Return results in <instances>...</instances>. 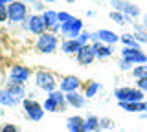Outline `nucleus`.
Segmentation results:
<instances>
[{"label":"nucleus","instance_id":"obj_1","mask_svg":"<svg viewBox=\"0 0 147 132\" xmlns=\"http://www.w3.org/2000/svg\"><path fill=\"white\" fill-rule=\"evenodd\" d=\"M114 97L118 103H144L145 94L136 86H119L114 90Z\"/></svg>","mask_w":147,"mask_h":132},{"label":"nucleus","instance_id":"obj_2","mask_svg":"<svg viewBox=\"0 0 147 132\" xmlns=\"http://www.w3.org/2000/svg\"><path fill=\"white\" fill-rule=\"evenodd\" d=\"M64 108H66V97H64V92H61V90L50 92V95L44 101V110L46 112H63Z\"/></svg>","mask_w":147,"mask_h":132},{"label":"nucleus","instance_id":"obj_3","mask_svg":"<svg viewBox=\"0 0 147 132\" xmlns=\"http://www.w3.org/2000/svg\"><path fill=\"white\" fill-rule=\"evenodd\" d=\"M110 6L114 7V11L118 13H123L125 17H129V19H138V17L142 15V9L136 6V4L129 2V0H110Z\"/></svg>","mask_w":147,"mask_h":132},{"label":"nucleus","instance_id":"obj_4","mask_svg":"<svg viewBox=\"0 0 147 132\" xmlns=\"http://www.w3.org/2000/svg\"><path fill=\"white\" fill-rule=\"evenodd\" d=\"M22 110H24V116L30 121H40L44 117V107L40 103H37L35 99H24L22 101Z\"/></svg>","mask_w":147,"mask_h":132},{"label":"nucleus","instance_id":"obj_5","mask_svg":"<svg viewBox=\"0 0 147 132\" xmlns=\"http://www.w3.org/2000/svg\"><path fill=\"white\" fill-rule=\"evenodd\" d=\"M57 37H55L53 33H50V31H44L42 35H39L37 37V42H35V48L37 52L40 53H53L55 50H57Z\"/></svg>","mask_w":147,"mask_h":132},{"label":"nucleus","instance_id":"obj_6","mask_svg":"<svg viewBox=\"0 0 147 132\" xmlns=\"http://www.w3.org/2000/svg\"><path fill=\"white\" fill-rule=\"evenodd\" d=\"M28 19V6L22 0L11 2L7 6V20L9 22H22Z\"/></svg>","mask_w":147,"mask_h":132},{"label":"nucleus","instance_id":"obj_7","mask_svg":"<svg viewBox=\"0 0 147 132\" xmlns=\"http://www.w3.org/2000/svg\"><path fill=\"white\" fill-rule=\"evenodd\" d=\"M35 84H37V88H40V90H44V92H53L55 90V86H57V81H55V77L50 74V72H46V70H39L35 74Z\"/></svg>","mask_w":147,"mask_h":132},{"label":"nucleus","instance_id":"obj_8","mask_svg":"<svg viewBox=\"0 0 147 132\" xmlns=\"http://www.w3.org/2000/svg\"><path fill=\"white\" fill-rule=\"evenodd\" d=\"M121 59L129 61L132 66H138V64H147V53L144 50H134V48H121Z\"/></svg>","mask_w":147,"mask_h":132},{"label":"nucleus","instance_id":"obj_9","mask_svg":"<svg viewBox=\"0 0 147 132\" xmlns=\"http://www.w3.org/2000/svg\"><path fill=\"white\" fill-rule=\"evenodd\" d=\"M59 31H61L63 37H66V39H77L81 35V31H83V20L77 19V17H74L70 22L61 24Z\"/></svg>","mask_w":147,"mask_h":132},{"label":"nucleus","instance_id":"obj_10","mask_svg":"<svg viewBox=\"0 0 147 132\" xmlns=\"http://www.w3.org/2000/svg\"><path fill=\"white\" fill-rule=\"evenodd\" d=\"M31 75V70L28 66H22V64H13L9 66V81H15V83H20L24 84Z\"/></svg>","mask_w":147,"mask_h":132},{"label":"nucleus","instance_id":"obj_11","mask_svg":"<svg viewBox=\"0 0 147 132\" xmlns=\"http://www.w3.org/2000/svg\"><path fill=\"white\" fill-rule=\"evenodd\" d=\"M81 88V79L76 75H66L61 79V83H59V90L64 94H70V92H79Z\"/></svg>","mask_w":147,"mask_h":132},{"label":"nucleus","instance_id":"obj_12","mask_svg":"<svg viewBox=\"0 0 147 132\" xmlns=\"http://www.w3.org/2000/svg\"><path fill=\"white\" fill-rule=\"evenodd\" d=\"M26 29H30L31 33H35V35H42L44 33V29H46V24H44V20H42V15H30L26 19Z\"/></svg>","mask_w":147,"mask_h":132},{"label":"nucleus","instance_id":"obj_13","mask_svg":"<svg viewBox=\"0 0 147 132\" xmlns=\"http://www.w3.org/2000/svg\"><path fill=\"white\" fill-rule=\"evenodd\" d=\"M94 61H96V52H94V48H92V42L85 44V46L79 50V53H77V62L83 64V66H90Z\"/></svg>","mask_w":147,"mask_h":132},{"label":"nucleus","instance_id":"obj_14","mask_svg":"<svg viewBox=\"0 0 147 132\" xmlns=\"http://www.w3.org/2000/svg\"><path fill=\"white\" fill-rule=\"evenodd\" d=\"M92 35H94V40H99V42H103V44H110V46H114L119 40L118 33H114L112 29H98Z\"/></svg>","mask_w":147,"mask_h":132},{"label":"nucleus","instance_id":"obj_15","mask_svg":"<svg viewBox=\"0 0 147 132\" xmlns=\"http://www.w3.org/2000/svg\"><path fill=\"white\" fill-rule=\"evenodd\" d=\"M92 48H94L96 52V59H110L114 55V46H110V44H103L99 42V40H92Z\"/></svg>","mask_w":147,"mask_h":132},{"label":"nucleus","instance_id":"obj_16","mask_svg":"<svg viewBox=\"0 0 147 132\" xmlns=\"http://www.w3.org/2000/svg\"><path fill=\"white\" fill-rule=\"evenodd\" d=\"M22 101H24V99L18 97L17 94H13L11 90H7V88H2V92H0V105H4V107L13 108V107H17V105H20Z\"/></svg>","mask_w":147,"mask_h":132},{"label":"nucleus","instance_id":"obj_17","mask_svg":"<svg viewBox=\"0 0 147 132\" xmlns=\"http://www.w3.org/2000/svg\"><path fill=\"white\" fill-rule=\"evenodd\" d=\"M66 129L68 132H88L85 125V117L81 116H70L66 119Z\"/></svg>","mask_w":147,"mask_h":132},{"label":"nucleus","instance_id":"obj_18","mask_svg":"<svg viewBox=\"0 0 147 132\" xmlns=\"http://www.w3.org/2000/svg\"><path fill=\"white\" fill-rule=\"evenodd\" d=\"M42 20L46 24V28L48 29H59L61 28V24H59V13L57 11H52V9H46L42 11Z\"/></svg>","mask_w":147,"mask_h":132},{"label":"nucleus","instance_id":"obj_19","mask_svg":"<svg viewBox=\"0 0 147 132\" xmlns=\"http://www.w3.org/2000/svg\"><path fill=\"white\" fill-rule=\"evenodd\" d=\"M66 97V105L68 107H74V108H83L86 105V97L85 94H79V92H70V94H64Z\"/></svg>","mask_w":147,"mask_h":132},{"label":"nucleus","instance_id":"obj_20","mask_svg":"<svg viewBox=\"0 0 147 132\" xmlns=\"http://www.w3.org/2000/svg\"><path fill=\"white\" fill-rule=\"evenodd\" d=\"M81 48H83V44L77 39H66V40H63V44H61V50L66 55H74V53L77 55Z\"/></svg>","mask_w":147,"mask_h":132},{"label":"nucleus","instance_id":"obj_21","mask_svg":"<svg viewBox=\"0 0 147 132\" xmlns=\"http://www.w3.org/2000/svg\"><path fill=\"white\" fill-rule=\"evenodd\" d=\"M119 108L131 114H144L145 112V101L144 103H118Z\"/></svg>","mask_w":147,"mask_h":132},{"label":"nucleus","instance_id":"obj_22","mask_svg":"<svg viewBox=\"0 0 147 132\" xmlns=\"http://www.w3.org/2000/svg\"><path fill=\"white\" fill-rule=\"evenodd\" d=\"M119 42H121L125 48L142 50V44H140V42H138V40L134 39V35H132V33H123V35H119Z\"/></svg>","mask_w":147,"mask_h":132},{"label":"nucleus","instance_id":"obj_23","mask_svg":"<svg viewBox=\"0 0 147 132\" xmlns=\"http://www.w3.org/2000/svg\"><path fill=\"white\" fill-rule=\"evenodd\" d=\"M101 90H103V86H101L98 81H88L85 86V97L86 99H92V97H96Z\"/></svg>","mask_w":147,"mask_h":132},{"label":"nucleus","instance_id":"obj_24","mask_svg":"<svg viewBox=\"0 0 147 132\" xmlns=\"http://www.w3.org/2000/svg\"><path fill=\"white\" fill-rule=\"evenodd\" d=\"M132 35H134V39L138 40L140 44H147V29L144 28V24H138V22H132Z\"/></svg>","mask_w":147,"mask_h":132},{"label":"nucleus","instance_id":"obj_25","mask_svg":"<svg viewBox=\"0 0 147 132\" xmlns=\"http://www.w3.org/2000/svg\"><path fill=\"white\" fill-rule=\"evenodd\" d=\"M85 125H86V130H88V132L101 130V119L98 116H94V114H88V116L85 117Z\"/></svg>","mask_w":147,"mask_h":132},{"label":"nucleus","instance_id":"obj_26","mask_svg":"<svg viewBox=\"0 0 147 132\" xmlns=\"http://www.w3.org/2000/svg\"><path fill=\"white\" fill-rule=\"evenodd\" d=\"M110 20L114 22V24H119V26H125V24H132V19H129V17H125L123 13H118V11H110Z\"/></svg>","mask_w":147,"mask_h":132},{"label":"nucleus","instance_id":"obj_27","mask_svg":"<svg viewBox=\"0 0 147 132\" xmlns=\"http://www.w3.org/2000/svg\"><path fill=\"white\" fill-rule=\"evenodd\" d=\"M6 88L7 90H11L13 94H17L18 97H22L24 99V95H26V90H24V84H20V83H15V81H7V84H6Z\"/></svg>","mask_w":147,"mask_h":132},{"label":"nucleus","instance_id":"obj_28","mask_svg":"<svg viewBox=\"0 0 147 132\" xmlns=\"http://www.w3.org/2000/svg\"><path fill=\"white\" fill-rule=\"evenodd\" d=\"M132 77H134V79L147 77V64H138V66L132 68Z\"/></svg>","mask_w":147,"mask_h":132},{"label":"nucleus","instance_id":"obj_29","mask_svg":"<svg viewBox=\"0 0 147 132\" xmlns=\"http://www.w3.org/2000/svg\"><path fill=\"white\" fill-rule=\"evenodd\" d=\"M77 40H79L83 46H85V44H90V40H94V35H92L90 31H85V29H83V31H81V35L77 37Z\"/></svg>","mask_w":147,"mask_h":132},{"label":"nucleus","instance_id":"obj_30","mask_svg":"<svg viewBox=\"0 0 147 132\" xmlns=\"http://www.w3.org/2000/svg\"><path fill=\"white\" fill-rule=\"evenodd\" d=\"M118 66H119V70H121V72H132V68H134L129 61H125V59H119Z\"/></svg>","mask_w":147,"mask_h":132},{"label":"nucleus","instance_id":"obj_31","mask_svg":"<svg viewBox=\"0 0 147 132\" xmlns=\"http://www.w3.org/2000/svg\"><path fill=\"white\" fill-rule=\"evenodd\" d=\"M136 88H138V90H142L144 94H147V77L136 79Z\"/></svg>","mask_w":147,"mask_h":132},{"label":"nucleus","instance_id":"obj_32","mask_svg":"<svg viewBox=\"0 0 147 132\" xmlns=\"http://www.w3.org/2000/svg\"><path fill=\"white\" fill-rule=\"evenodd\" d=\"M74 19V17L70 15V13L66 11H59V24H66V22H70Z\"/></svg>","mask_w":147,"mask_h":132},{"label":"nucleus","instance_id":"obj_33","mask_svg":"<svg viewBox=\"0 0 147 132\" xmlns=\"http://www.w3.org/2000/svg\"><path fill=\"white\" fill-rule=\"evenodd\" d=\"M0 132H20V130H18V127L13 125V123H4L2 129H0Z\"/></svg>","mask_w":147,"mask_h":132},{"label":"nucleus","instance_id":"obj_34","mask_svg":"<svg viewBox=\"0 0 147 132\" xmlns=\"http://www.w3.org/2000/svg\"><path fill=\"white\" fill-rule=\"evenodd\" d=\"M114 127V121L112 119H109V117H103V119H101V129H112Z\"/></svg>","mask_w":147,"mask_h":132},{"label":"nucleus","instance_id":"obj_35","mask_svg":"<svg viewBox=\"0 0 147 132\" xmlns=\"http://www.w3.org/2000/svg\"><path fill=\"white\" fill-rule=\"evenodd\" d=\"M7 20V6H0V22Z\"/></svg>","mask_w":147,"mask_h":132},{"label":"nucleus","instance_id":"obj_36","mask_svg":"<svg viewBox=\"0 0 147 132\" xmlns=\"http://www.w3.org/2000/svg\"><path fill=\"white\" fill-rule=\"evenodd\" d=\"M24 2H30V4H33V7H35L37 11H42V9H44V7H42V4H40L39 0H24Z\"/></svg>","mask_w":147,"mask_h":132},{"label":"nucleus","instance_id":"obj_37","mask_svg":"<svg viewBox=\"0 0 147 132\" xmlns=\"http://www.w3.org/2000/svg\"><path fill=\"white\" fill-rule=\"evenodd\" d=\"M11 2H17V0H0V6H9Z\"/></svg>","mask_w":147,"mask_h":132},{"label":"nucleus","instance_id":"obj_38","mask_svg":"<svg viewBox=\"0 0 147 132\" xmlns=\"http://www.w3.org/2000/svg\"><path fill=\"white\" fill-rule=\"evenodd\" d=\"M142 24H144V28L147 29V15H145V19H144V22H142Z\"/></svg>","mask_w":147,"mask_h":132},{"label":"nucleus","instance_id":"obj_39","mask_svg":"<svg viewBox=\"0 0 147 132\" xmlns=\"http://www.w3.org/2000/svg\"><path fill=\"white\" fill-rule=\"evenodd\" d=\"M144 114L147 116V97H145V112H144Z\"/></svg>","mask_w":147,"mask_h":132},{"label":"nucleus","instance_id":"obj_40","mask_svg":"<svg viewBox=\"0 0 147 132\" xmlns=\"http://www.w3.org/2000/svg\"><path fill=\"white\" fill-rule=\"evenodd\" d=\"M42 2H57V0H42Z\"/></svg>","mask_w":147,"mask_h":132},{"label":"nucleus","instance_id":"obj_41","mask_svg":"<svg viewBox=\"0 0 147 132\" xmlns=\"http://www.w3.org/2000/svg\"><path fill=\"white\" fill-rule=\"evenodd\" d=\"M66 2H70V4H72V2H76V0H66Z\"/></svg>","mask_w":147,"mask_h":132},{"label":"nucleus","instance_id":"obj_42","mask_svg":"<svg viewBox=\"0 0 147 132\" xmlns=\"http://www.w3.org/2000/svg\"><path fill=\"white\" fill-rule=\"evenodd\" d=\"M0 75H2V68H0Z\"/></svg>","mask_w":147,"mask_h":132},{"label":"nucleus","instance_id":"obj_43","mask_svg":"<svg viewBox=\"0 0 147 132\" xmlns=\"http://www.w3.org/2000/svg\"><path fill=\"white\" fill-rule=\"evenodd\" d=\"M0 92H2V88H0Z\"/></svg>","mask_w":147,"mask_h":132},{"label":"nucleus","instance_id":"obj_44","mask_svg":"<svg viewBox=\"0 0 147 132\" xmlns=\"http://www.w3.org/2000/svg\"><path fill=\"white\" fill-rule=\"evenodd\" d=\"M109 132H112V130H109Z\"/></svg>","mask_w":147,"mask_h":132}]
</instances>
